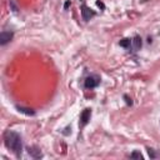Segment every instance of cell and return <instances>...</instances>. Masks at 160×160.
<instances>
[{"label":"cell","instance_id":"1","mask_svg":"<svg viewBox=\"0 0 160 160\" xmlns=\"http://www.w3.org/2000/svg\"><path fill=\"white\" fill-rule=\"evenodd\" d=\"M4 142L5 146L16 155V158H20L22 152V140L20 134L12 130H6L4 132Z\"/></svg>","mask_w":160,"mask_h":160},{"label":"cell","instance_id":"2","mask_svg":"<svg viewBox=\"0 0 160 160\" xmlns=\"http://www.w3.org/2000/svg\"><path fill=\"white\" fill-rule=\"evenodd\" d=\"M101 82V79L99 75L96 74H90L89 76L85 78L84 80V86L86 89H95L96 86H99V84Z\"/></svg>","mask_w":160,"mask_h":160},{"label":"cell","instance_id":"3","mask_svg":"<svg viewBox=\"0 0 160 160\" xmlns=\"http://www.w3.org/2000/svg\"><path fill=\"white\" fill-rule=\"evenodd\" d=\"M90 118H91V109H90V108L84 109V110L81 111V114H80V122H79V125H80L81 128L85 126V125L90 121Z\"/></svg>","mask_w":160,"mask_h":160},{"label":"cell","instance_id":"4","mask_svg":"<svg viewBox=\"0 0 160 160\" xmlns=\"http://www.w3.org/2000/svg\"><path fill=\"white\" fill-rule=\"evenodd\" d=\"M14 38V31H8V30H2L0 34V44L1 45H6L9 41H11Z\"/></svg>","mask_w":160,"mask_h":160},{"label":"cell","instance_id":"5","mask_svg":"<svg viewBox=\"0 0 160 160\" xmlns=\"http://www.w3.org/2000/svg\"><path fill=\"white\" fill-rule=\"evenodd\" d=\"M94 15H95V12H94L90 8H88L86 5H82V6H81V16H82V19H84L85 21L90 20Z\"/></svg>","mask_w":160,"mask_h":160},{"label":"cell","instance_id":"6","mask_svg":"<svg viewBox=\"0 0 160 160\" xmlns=\"http://www.w3.org/2000/svg\"><path fill=\"white\" fill-rule=\"evenodd\" d=\"M141 46H142V40H141V38H140L139 35H135V36L131 39V49H132L134 51H138V50L141 49Z\"/></svg>","mask_w":160,"mask_h":160},{"label":"cell","instance_id":"7","mask_svg":"<svg viewBox=\"0 0 160 160\" xmlns=\"http://www.w3.org/2000/svg\"><path fill=\"white\" fill-rule=\"evenodd\" d=\"M28 152H29V155H30L31 158H34V159H40V158H42V154H41L40 149H39L38 146H31V148H29V149H28Z\"/></svg>","mask_w":160,"mask_h":160},{"label":"cell","instance_id":"8","mask_svg":"<svg viewBox=\"0 0 160 160\" xmlns=\"http://www.w3.org/2000/svg\"><path fill=\"white\" fill-rule=\"evenodd\" d=\"M16 109H18L19 112H22V114H25V115H28V116L35 115V111H34L32 109H30V108H24V106H19V105H18Z\"/></svg>","mask_w":160,"mask_h":160},{"label":"cell","instance_id":"9","mask_svg":"<svg viewBox=\"0 0 160 160\" xmlns=\"http://www.w3.org/2000/svg\"><path fill=\"white\" fill-rule=\"evenodd\" d=\"M119 45L121 48H125V49H131V39L129 38H125V39H121L119 41Z\"/></svg>","mask_w":160,"mask_h":160},{"label":"cell","instance_id":"10","mask_svg":"<svg viewBox=\"0 0 160 160\" xmlns=\"http://www.w3.org/2000/svg\"><path fill=\"white\" fill-rule=\"evenodd\" d=\"M148 154H149V156H150L151 159H156V158H159V156H160V154H156V152H155V150H154V149H151V148H148Z\"/></svg>","mask_w":160,"mask_h":160},{"label":"cell","instance_id":"11","mask_svg":"<svg viewBox=\"0 0 160 160\" xmlns=\"http://www.w3.org/2000/svg\"><path fill=\"white\" fill-rule=\"evenodd\" d=\"M130 158H131V159H139V160H140V159H142V155H141L139 151L135 150V151H132V152L130 154Z\"/></svg>","mask_w":160,"mask_h":160},{"label":"cell","instance_id":"12","mask_svg":"<svg viewBox=\"0 0 160 160\" xmlns=\"http://www.w3.org/2000/svg\"><path fill=\"white\" fill-rule=\"evenodd\" d=\"M124 98H125V99H126V102H128V105H131V104H132V101H131V99H129V98H128V96H126V95H125V96H124Z\"/></svg>","mask_w":160,"mask_h":160},{"label":"cell","instance_id":"13","mask_svg":"<svg viewBox=\"0 0 160 160\" xmlns=\"http://www.w3.org/2000/svg\"><path fill=\"white\" fill-rule=\"evenodd\" d=\"M69 5H70V1H66V4H65V9H68Z\"/></svg>","mask_w":160,"mask_h":160}]
</instances>
